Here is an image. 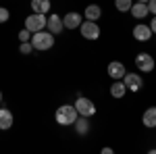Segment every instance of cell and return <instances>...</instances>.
Masks as SVG:
<instances>
[{"label": "cell", "instance_id": "cell-4", "mask_svg": "<svg viewBox=\"0 0 156 154\" xmlns=\"http://www.w3.org/2000/svg\"><path fill=\"white\" fill-rule=\"evenodd\" d=\"M73 106L77 108V115H81V117H94L96 115V104L90 100V98H85V96H77V100H75V104Z\"/></svg>", "mask_w": 156, "mask_h": 154}, {"label": "cell", "instance_id": "cell-18", "mask_svg": "<svg viewBox=\"0 0 156 154\" xmlns=\"http://www.w3.org/2000/svg\"><path fill=\"white\" fill-rule=\"evenodd\" d=\"M73 127H75V131H77L79 135H85V133L90 131V119H87V117H81V115H79V117L75 119Z\"/></svg>", "mask_w": 156, "mask_h": 154}, {"label": "cell", "instance_id": "cell-27", "mask_svg": "<svg viewBox=\"0 0 156 154\" xmlns=\"http://www.w3.org/2000/svg\"><path fill=\"white\" fill-rule=\"evenodd\" d=\"M135 2H148V0H135Z\"/></svg>", "mask_w": 156, "mask_h": 154}, {"label": "cell", "instance_id": "cell-26", "mask_svg": "<svg viewBox=\"0 0 156 154\" xmlns=\"http://www.w3.org/2000/svg\"><path fill=\"white\" fill-rule=\"evenodd\" d=\"M150 152H152V154H156V148H152V150H150Z\"/></svg>", "mask_w": 156, "mask_h": 154}, {"label": "cell", "instance_id": "cell-15", "mask_svg": "<svg viewBox=\"0 0 156 154\" xmlns=\"http://www.w3.org/2000/svg\"><path fill=\"white\" fill-rule=\"evenodd\" d=\"M83 17L87 21H98L100 17H102V9L98 6V4H87L83 11Z\"/></svg>", "mask_w": 156, "mask_h": 154}, {"label": "cell", "instance_id": "cell-23", "mask_svg": "<svg viewBox=\"0 0 156 154\" xmlns=\"http://www.w3.org/2000/svg\"><path fill=\"white\" fill-rule=\"evenodd\" d=\"M148 9L152 15H156V0H148Z\"/></svg>", "mask_w": 156, "mask_h": 154}, {"label": "cell", "instance_id": "cell-9", "mask_svg": "<svg viewBox=\"0 0 156 154\" xmlns=\"http://www.w3.org/2000/svg\"><path fill=\"white\" fill-rule=\"evenodd\" d=\"M46 29H48L52 36H58L60 31L65 29V25H62V17H58L56 13H50L48 21H46Z\"/></svg>", "mask_w": 156, "mask_h": 154}, {"label": "cell", "instance_id": "cell-13", "mask_svg": "<svg viewBox=\"0 0 156 154\" xmlns=\"http://www.w3.org/2000/svg\"><path fill=\"white\" fill-rule=\"evenodd\" d=\"M142 123H144V127H148V129H154L156 127V106L146 108L144 115H142Z\"/></svg>", "mask_w": 156, "mask_h": 154}, {"label": "cell", "instance_id": "cell-14", "mask_svg": "<svg viewBox=\"0 0 156 154\" xmlns=\"http://www.w3.org/2000/svg\"><path fill=\"white\" fill-rule=\"evenodd\" d=\"M12 123H15V117H12V113L9 108H0V129L6 131L12 127Z\"/></svg>", "mask_w": 156, "mask_h": 154}, {"label": "cell", "instance_id": "cell-12", "mask_svg": "<svg viewBox=\"0 0 156 154\" xmlns=\"http://www.w3.org/2000/svg\"><path fill=\"white\" fill-rule=\"evenodd\" d=\"M135 19H146L148 15H150V9H148V2H133L131 9H129Z\"/></svg>", "mask_w": 156, "mask_h": 154}, {"label": "cell", "instance_id": "cell-19", "mask_svg": "<svg viewBox=\"0 0 156 154\" xmlns=\"http://www.w3.org/2000/svg\"><path fill=\"white\" fill-rule=\"evenodd\" d=\"M131 4H133V0H115V6H117V11H121V13H129Z\"/></svg>", "mask_w": 156, "mask_h": 154}, {"label": "cell", "instance_id": "cell-28", "mask_svg": "<svg viewBox=\"0 0 156 154\" xmlns=\"http://www.w3.org/2000/svg\"><path fill=\"white\" fill-rule=\"evenodd\" d=\"M0 102H2V90H0Z\"/></svg>", "mask_w": 156, "mask_h": 154}, {"label": "cell", "instance_id": "cell-21", "mask_svg": "<svg viewBox=\"0 0 156 154\" xmlns=\"http://www.w3.org/2000/svg\"><path fill=\"white\" fill-rule=\"evenodd\" d=\"M9 19H11V11H9L6 6H0V25L6 23Z\"/></svg>", "mask_w": 156, "mask_h": 154}, {"label": "cell", "instance_id": "cell-11", "mask_svg": "<svg viewBox=\"0 0 156 154\" xmlns=\"http://www.w3.org/2000/svg\"><path fill=\"white\" fill-rule=\"evenodd\" d=\"M108 75H110V79H123L125 77V73H127V69H125V65L121 63V60H112L110 65H108Z\"/></svg>", "mask_w": 156, "mask_h": 154}, {"label": "cell", "instance_id": "cell-16", "mask_svg": "<svg viewBox=\"0 0 156 154\" xmlns=\"http://www.w3.org/2000/svg\"><path fill=\"white\" fill-rule=\"evenodd\" d=\"M125 94H127V88H125L123 79H112V85H110V96H112V98H123Z\"/></svg>", "mask_w": 156, "mask_h": 154}, {"label": "cell", "instance_id": "cell-20", "mask_svg": "<svg viewBox=\"0 0 156 154\" xmlns=\"http://www.w3.org/2000/svg\"><path fill=\"white\" fill-rule=\"evenodd\" d=\"M19 52H21V54H31V52H34V46H31V42H21V46H19Z\"/></svg>", "mask_w": 156, "mask_h": 154}, {"label": "cell", "instance_id": "cell-22", "mask_svg": "<svg viewBox=\"0 0 156 154\" xmlns=\"http://www.w3.org/2000/svg\"><path fill=\"white\" fill-rule=\"evenodd\" d=\"M19 40H21V42H29V40H31V31H27V29H21V31H19Z\"/></svg>", "mask_w": 156, "mask_h": 154}, {"label": "cell", "instance_id": "cell-25", "mask_svg": "<svg viewBox=\"0 0 156 154\" xmlns=\"http://www.w3.org/2000/svg\"><path fill=\"white\" fill-rule=\"evenodd\" d=\"M102 154H112V148H108V146H106V148H102Z\"/></svg>", "mask_w": 156, "mask_h": 154}, {"label": "cell", "instance_id": "cell-7", "mask_svg": "<svg viewBox=\"0 0 156 154\" xmlns=\"http://www.w3.org/2000/svg\"><path fill=\"white\" fill-rule=\"evenodd\" d=\"M123 83H125L127 92H133V94H135V92H140V90H142L144 79H142V75H140V73H125Z\"/></svg>", "mask_w": 156, "mask_h": 154}, {"label": "cell", "instance_id": "cell-17", "mask_svg": "<svg viewBox=\"0 0 156 154\" xmlns=\"http://www.w3.org/2000/svg\"><path fill=\"white\" fill-rule=\"evenodd\" d=\"M50 0H31V11L40 15H48L50 13Z\"/></svg>", "mask_w": 156, "mask_h": 154}, {"label": "cell", "instance_id": "cell-2", "mask_svg": "<svg viewBox=\"0 0 156 154\" xmlns=\"http://www.w3.org/2000/svg\"><path fill=\"white\" fill-rule=\"evenodd\" d=\"M77 117H79V115H77V108L73 106V104H62V106H58V108H56V113H54L56 123H58V125H62V127L73 125Z\"/></svg>", "mask_w": 156, "mask_h": 154}, {"label": "cell", "instance_id": "cell-8", "mask_svg": "<svg viewBox=\"0 0 156 154\" xmlns=\"http://www.w3.org/2000/svg\"><path fill=\"white\" fill-rule=\"evenodd\" d=\"M152 29H150V25L146 23H137L135 27H133V38L137 40V42H150L152 40Z\"/></svg>", "mask_w": 156, "mask_h": 154}, {"label": "cell", "instance_id": "cell-10", "mask_svg": "<svg viewBox=\"0 0 156 154\" xmlns=\"http://www.w3.org/2000/svg\"><path fill=\"white\" fill-rule=\"evenodd\" d=\"M83 21V17L79 15V13H67L65 17H62V25L67 27V29H79V25Z\"/></svg>", "mask_w": 156, "mask_h": 154}, {"label": "cell", "instance_id": "cell-1", "mask_svg": "<svg viewBox=\"0 0 156 154\" xmlns=\"http://www.w3.org/2000/svg\"><path fill=\"white\" fill-rule=\"evenodd\" d=\"M31 46L34 50H40V52H44V50H50V48L54 46V36L50 34L48 29H42V31H36V34H31Z\"/></svg>", "mask_w": 156, "mask_h": 154}, {"label": "cell", "instance_id": "cell-5", "mask_svg": "<svg viewBox=\"0 0 156 154\" xmlns=\"http://www.w3.org/2000/svg\"><path fill=\"white\" fill-rule=\"evenodd\" d=\"M79 31H81V38L83 40H98L100 38V25L96 23V21H81V25H79Z\"/></svg>", "mask_w": 156, "mask_h": 154}, {"label": "cell", "instance_id": "cell-24", "mask_svg": "<svg viewBox=\"0 0 156 154\" xmlns=\"http://www.w3.org/2000/svg\"><path fill=\"white\" fill-rule=\"evenodd\" d=\"M150 29H152V34H156V15H154V19L150 21Z\"/></svg>", "mask_w": 156, "mask_h": 154}, {"label": "cell", "instance_id": "cell-3", "mask_svg": "<svg viewBox=\"0 0 156 154\" xmlns=\"http://www.w3.org/2000/svg\"><path fill=\"white\" fill-rule=\"evenodd\" d=\"M46 21H48V17H46V15L31 13L29 17H25V29H27V31H31V34L42 31V29H46Z\"/></svg>", "mask_w": 156, "mask_h": 154}, {"label": "cell", "instance_id": "cell-6", "mask_svg": "<svg viewBox=\"0 0 156 154\" xmlns=\"http://www.w3.org/2000/svg\"><path fill=\"white\" fill-rule=\"evenodd\" d=\"M135 67H137V71L142 73H152L156 67V60L152 54H148V52H140L137 56H135Z\"/></svg>", "mask_w": 156, "mask_h": 154}]
</instances>
